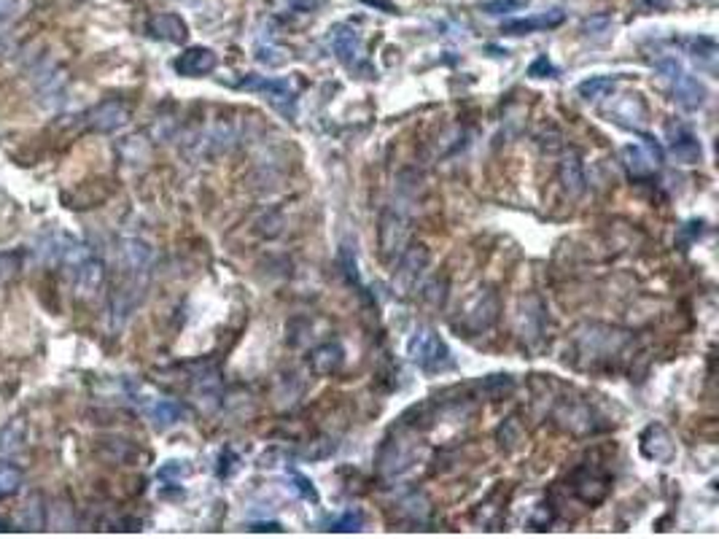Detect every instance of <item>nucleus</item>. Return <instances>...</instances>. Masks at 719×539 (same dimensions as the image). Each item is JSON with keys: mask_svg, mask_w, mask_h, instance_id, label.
Listing matches in <instances>:
<instances>
[{"mask_svg": "<svg viewBox=\"0 0 719 539\" xmlns=\"http://www.w3.org/2000/svg\"><path fill=\"white\" fill-rule=\"evenodd\" d=\"M407 358L423 373L436 375V373H447L453 370V353L447 348V342L439 337V332L434 326H418L410 340H407Z\"/></svg>", "mask_w": 719, "mask_h": 539, "instance_id": "1", "label": "nucleus"}, {"mask_svg": "<svg viewBox=\"0 0 719 539\" xmlns=\"http://www.w3.org/2000/svg\"><path fill=\"white\" fill-rule=\"evenodd\" d=\"M501 316V297L496 289L491 286H480L475 294H469L459 310V318H456V329L464 332L467 337H477V334H485L496 326Z\"/></svg>", "mask_w": 719, "mask_h": 539, "instance_id": "2", "label": "nucleus"}, {"mask_svg": "<svg viewBox=\"0 0 719 539\" xmlns=\"http://www.w3.org/2000/svg\"><path fill=\"white\" fill-rule=\"evenodd\" d=\"M627 342V334L609 324H585L574 334V348L587 365H601L611 356H619Z\"/></svg>", "mask_w": 719, "mask_h": 539, "instance_id": "3", "label": "nucleus"}, {"mask_svg": "<svg viewBox=\"0 0 719 539\" xmlns=\"http://www.w3.org/2000/svg\"><path fill=\"white\" fill-rule=\"evenodd\" d=\"M412 237V216L404 205H388L380 216V253L388 264H396V259L404 253Z\"/></svg>", "mask_w": 719, "mask_h": 539, "instance_id": "4", "label": "nucleus"}, {"mask_svg": "<svg viewBox=\"0 0 719 539\" xmlns=\"http://www.w3.org/2000/svg\"><path fill=\"white\" fill-rule=\"evenodd\" d=\"M431 261V251L426 243H410L404 253L396 259L394 270V292L399 297H412L426 276V267Z\"/></svg>", "mask_w": 719, "mask_h": 539, "instance_id": "5", "label": "nucleus"}, {"mask_svg": "<svg viewBox=\"0 0 719 539\" xmlns=\"http://www.w3.org/2000/svg\"><path fill=\"white\" fill-rule=\"evenodd\" d=\"M420 454V445L412 434L399 431L396 437H388L380 447L378 456V470L383 478H399L412 470L415 459Z\"/></svg>", "mask_w": 719, "mask_h": 539, "instance_id": "6", "label": "nucleus"}, {"mask_svg": "<svg viewBox=\"0 0 719 539\" xmlns=\"http://www.w3.org/2000/svg\"><path fill=\"white\" fill-rule=\"evenodd\" d=\"M515 329H517V337L523 340L525 348H539L545 342V337H547L545 334L547 332V308L536 294H528V297L520 300L517 316H515Z\"/></svg>", "mask_w": 719, "mask_h": 539, "instance_id": "7", "label": "nucleus"}, {"mask_svg": "<svg viewBox=\"0 0 719 539\" xmlns=\"http://www.w3.org/2000/svg\"><path fill=\"white\" fill-rule=\"evenodd\" d=\"M240 89H251V93H261L264 101L273 106L276 111H281L289 119H297V95L286 78H264V76H245L240 84Z\"/></svg>", "mask_w": 719, "mask_h": 539, "instance_id": "8", "label": "nucleus"}, {"mask_svg": "<svg viewBox=\"0 0 719 539\" xmlns=\"http://www.w3.org/2000/svg\"><path fill=\"white\" fill-rule=\"evenodd\" d=\"M603 114L609 117V122H614L617 127L634 130V133H644V127L650 125V109L644 103V98L639 93H627V95H617Z\"/></svg>", "mask_w": 719, "mask_h": 539, "instance_id": "9", "label": "nucleus"}, {"mask_svg": "<svg viewBox=\"0 0 719 539\" xmlns=\"http://www.w3.org/2000/svg\"><path fill=\"white\" fill-rule=\"evenodd\" d=\"M329 46L337 54V60L350 70H370L364 60V41L350 25H334L329 30Z\"/></svg>", "mask_w": 719, "mask_h": 539, "instance_id": "10", "label": "nucleus"}, {"mask_svg": "<svg viewBox=\"0 0 719 539\" xmlns=\"http://www.w3.org/2000/svg\"><path fill=\"white\" fill-rule=\"evenodd\" d=\"M639 451L644 459H650L655 464H671L676 459V442L666 426L650 423L639 437Z\"/></svg>", "mask_w": 719, "mask_h": 539, "instance_id": "11", "label": "nucleus"}, {"mask_svg": "<svg viewBox=\"0 0 719 539\" xmlns=\"http://www.w3.org/2000/svg\"><path fill=\"white\" fill-rule=\"evenodd\" d=\"M119 256H122V267H124L127 278L146 284V278H148V273H151V264H154V251H151V245H148L146 240L127 237V240H122Z\"/></svg>", "mask_w": 719, "mask_h": 539, "instance_id": "12", "label": "nucleus"}, {"mask_svg": "<svg viewBox=\"0 0 719 539\" xmlns=\"http://www.w3.org/2000/svg\"><path fill=\"white\" fill-rule=\"evenodd\" d=\"M571 491L574 496L582 502V504H601L609 491H611V478L601 470H590V467H582L574 472V480H571Z\"/></svg>", "mask_w": 719, "mask_h": 539, "instance_id": "13", "label": "nucleus"}, {"mask_svg": "<svg viewBox=\"0 0 719 539\" xmlns=\"http://www.w3.org/2000/svg\"><path fill=\"white\" fill-rule=\"evenodd\" d=\"M103 284H106V264L98 256H92V251L73 264V286L81 297L98 294Z\"/></svg>", "mask_w": 719, "mask_h": 539, "instance_id": "14", "label": "nucleus"}, {"mask_svg": "<svg viewBox=\"0 0 719 539\" xmlns=\"http://www.w3.org/2000/svg\"><path fill=\"white\" fill-rule=\"evenodd\" d=\"M555 421H558L566 431H571V434H577V437L590 434V431L598 429L593 407H590L587 402H582V399H571V402L563 399V402L558 405V410H555Z\"/></svg>", "mask_w": 719, "mask_h": 539, "instance_id": "15", "label": "nucleus"}, {"mask_svg": "<svg viewBox=\"0 0 719 539\" xmlns=\"http://www.w3.org/2000/svg\"><path fill=\"white\" fill-rule=\"evenodd\" d=\"M666 138H668V149L676 157V162H682V165L700 162L703 149H700V141L695 138V133L690 127H684L679 122H668L666 125Z\"/></svg>", "mask_w": 719, "mask_h": 539, "instance_id": "16", "label": "nucleus"}, {"mask_svg": "<svg viewBox=\"0 0 719 539\" xmlns=\"http://www.w3.org/2000/svg\"><path fill=\"white\" fill-rule=\"evenodd\" d=\"M216 65H219V57L208 46H189V49H184L181 54H178L175 62H172L178 76H187V78L208 76V73L216 70Z\"/></svg>", "mask_w": 719, "mask_h": 539, "instance_id": "17", "label": "nucleus"}, {"mask_svg": "<svg viewBox=\"0 0 719 539\" xmlns=\"http://www.w3.org/2000/svg\"><path fill=\"white\" fill-rule=\"evenodd\" d=\"M671 95H674V103L684 111H700L708 101V89L706 84L698 78V76H690V73H682L679 78L671 81Z\"/></svg>", "mask_w": 719, "mask_h": 539, "instance_id": "18", "label": "nucleus"}, {"mask_svg": "<svg viewBox=\"0 0 719 539\" xmlns=\"http://www.w3.org/2000/svg\"><path fill=\"white\" fill-rule=\"evenodd\" d=\"M558 184L563 189L566 197L577 200L585 195L587 189V178H585V165H582V157L577 151H566L561 165H558Z\"/></svg>", "mask_w": 719, "mask_h": 539, "instance_id": "19", "label": "nucleus"}, {"mask_svg": "<svg viewBox=\"0 0 719 539\" xmlns=\"http://www.w3.org/2000/svg\"><path fill=\"white\" fill-rule=\"evenodd\" d=\"M86 119L95 133H116L130 122V109L122 101H106L89 111Z\"/></svg>", "mask_w": 719, "mask_h": 539, "instance_id": "20", "label": "nucleus"}, {"mask_svg": "<svg viewBox=\"0 0 719 539\" xmlns=\"http://www.w3.org/2000/svg\"><path fill=\"white\" fill-rule=\"evenodd\" d=\"M308 365H310V373L318 375V378L337 375L342 370V365H345V348L340 342H324V345L310 350Z\"/></svg>", "mask_w": 719, "mask_h": 539, "instance_id": "21", "label": "nucleus"}, {"mask_svg": "<svg viewBox=\"0 0 719 539\" xmlns=\"http://www.w3.org/2000/svg\"><path fill=\"white\" fill-rule=\"evenodd\" d=\"M143 410L148 415V421L156 429H170L175 423H181L187 418V407L178 399H167V397H151L143 402Z\"/></svg>", "mask_w": 719, "mask_h": 539, "instance_id": "22", "label": "nucleus"}, {"mask_svg": "<svg viewBox=\"0 0 719 539\" xmlns=\"http://www.w3.org/2000/svg\"><path fill=\"white\" fill-rule=\"evenodd\" d=\"M619 157H622V165H625L627 175H631L634 181H647V178H652L655 170L660 167L655 162V157L644 146H634V143L631 146H622Z\"/></svg>", "mask_w": 719, "mask_h": 539, "instance_id": "23", "label": "nucleus"}, {"mask_svg": "<svg viewBox=\"0 0 719 539\" xmlns=\"http://www.w3.org/2000/svg\"><path fill=\"white\" fill-rule=\"evenodd\" d=\"M563 22H566V14L555 9V12L533 14V17H525V20L504 22V25H501V33H507V36H528V33H536V30H553V28H561Z\"/></svg>", "mask_w": 719, "mask_h": 539, "instance_id": "24", "label": "nucleus"}, {"mask_svg": "<svg viewBox=\"0 0 719 539\" xmlns=\"http://www.w3.org/2000/svg\"><path fill=\"white\" fill-rule=\"evenodd\" d=\"M146 30L151 38H159V41H167V44H184L187 36H189V28L187 22L178 17V14H156L146 22Z\"/></svg>", "mask_w": 719, "mask_h": 539, "instance_id": "25", "label": "nucleus"}, {"mask_svg": "<svg viewBox=\"0 0 719 539\" xmlns=\"http://www.w3.org/2000/svg\"><path fill=\"white\" fill-rule=\"evenodd\" d=\"M496 442H499V447H501L504 454H515V451H520L523 442H525V429H523V421H520L517 415L504 418V421L499 423V429H496Z\"/></svg>", "mask_w": 719, "mask_h": 539, "instance_id": "26", "label": "nucleus"}, {"mask_svg": "<svg viewBox=\"0 0 719 539\" xmlns=\"http://www.w3.org/2000/svg\"><path fill=\"white\" fill-rule=\"evenodd\" d=\"M682 44H684L687 54H690L700 68L714 70V65H716V41H714V38H708V36H695V38H684Z\"/></svg>", "mask_w": 719, "mask_h": 539, "instance_id": "27", "label": "nucleus"}, {"mask_svg": "<svg viewBox=\"0 0 719 539\" xmlns=\"http://www.w3.org/2000/svg\"><path fill=\"white\" fill-rule=\"evenodd\" d=\"M617 81H619V76H590V78L579 81L577 93H579L582 101H598V98L611 93V89L617 86Z\"/></svg>", "mask_w": 719, "mask_h": 539, "instance_id": "28", "label": "nucleus"}, {"mask_svg": "<svg viewBox=\"0 0 719 539\" xmlns=\"http://www.w3.org/2000/svg\"><path fill=\"white\" fill-rule=\"evenodd\" d=\"M477 389H480V394H483V397H488V399L499 402V399H504V397H509V394L515 391V378H512V375H507V373H499V375H485V378L477 383Z\"/></svg>", "mask_w": 719, "mask_h": 539, "instance_id": "29", "label": "nucleus"}, {"mask_svg": "<svg viewBox=\"0 0 719 539\" xmlns=\"http://www.w3.org/2000/svg\"><path fill=\"white\" fill-rule=\"evenodd\" d=\"M428 512H431V504H428V499H426L423 494H418V491H412L410 496H404V499L399 502V515L407 518L412 526H415V523H423V520L428 518Z\"/></svg>", "mask_w": 719, "mask_h": 539, "instance_id": "30", "label": "nucleus"}, {"mask_svg": "<svg viewBox=\"0 0 719 539\" xmlns=\"http://www.w3.org/2000/svg\"><path fill=\"white\" fill-rule=\"evenodd\" d=\"M22 439H25V421L14 418L9 426L0 429V454H4V456L17 454L22 447Z\"/></svg>", "mask_w": 719, "mask_h": 539, "instance_id": "31", "label": "nucleus"}, {"mask_svg": "<svg viewBox=\"0 0 719 539\" xmlns=\"http://www.w3.org/2000/svg\"><path fill=\"white\" fill-rule=\"evenodd\" d=\"M337 261L342 267V276L348 278V284H353L356 289H362V273H358V261H356V253H353L350 245H340Z\"/></svg>", "mask_w": 719, "mask_h": 539, "instance_id": "32", "label": "nucleus"}, {"mask_svg": "<svg viewBox=\"0 0 719 539\" xmlns=\"http://www.w3.org/2000/svg\"><path fill=\"white\" fill-rule=\"evenodd\" d=\"M22 486V472L14 464L0 462V499H9L20 491Z\"/></svg>", "mask_w": 719, "mask_h": 539, "instance_id": "33", "label": "nucleus"}, {"mask_svg": "<svg viewBox=\"0 0 719 539\" xmlns=\"http://www.w3.org/2000/svg\"><path fill=\"white\" fill-rule=\"evenodd\" d=\"M334 451H337V442L324 434V437H316L313 442H308V447H305L300 456L308 459V462H321V459H329Z\"/></svg>", "mask_w": 719, "mask_h": 539, "instance_id": "34", "label": "nucleus"}, {"mask_svg": "<svg viewBox=\"0 0 719 539\" xmlns=\"http://www.w3.org/2000/svg\"><path fill=\"white\" fill-rule=\"evenodd\" d=\"M364 523H367V515L362 510H348L337 520L329 523V531H340V534H345V531H362Z\"/></svg>", "mask_w": 719, "mask_h": 539, "instance_id": "35", "label": "nucleus"}, {"mask_svg": "<svg viewBox=\"0 0 719 539\" xmlns=\"http://www.w3.org/2000/svg\"><path fill=\"white\" fill-rule=\"evenodd\" d=\"M256 60H259L261 65H267V68H278V65H284V62L289 60V54H286V49H281L278 44L267 41V44H259V46H256Z\"/></svg>", "mask_w": 719, "mask_h": 539, "instance_id": "36", "label": "nucleus"}, {"mask_svg": "<svg viewBox=\"0 0 719 539\" xmlns=\"http://www.w3.org/2000/svg\"><path fill=\"white\" fill-rule=\"evenodd\" d=\"M525 6H528V0H485V4H480V9L491 17H507V14H515Z\"/></svg>", "mask_w": 719, "mask_h": 539, "instance_id": "37", "label": "nucleus"}, {"mask_svg": "<svg viewBox=\"0 0 719 539\" xmlns=\"http://www.w3.org/2000/svg\"><path fill=\"white\" fill-rule=\"evenodd\" d=\"M20 526H22V528H28V531H36V528H41V526H44V504L38 502V496H33V499L28 502V507L22 510V515H20Z\"/></svg>", "mask_w": 719, "mask_h": 539, "instance_id": "38", "label": "nucleus"}, {"mask_svg": "<svg viewBox=\"0 0 719 539\" xmlns=\"http://www.w3.org/2000/svg\"><path fill=\"white\" fill-rule=\"evenodd\" d=\"M420 297H423V302L428 305V308H442L444 305V300H447V281L442 278H434L431 284H426L423 286V292H420Z\"/></svg>", "mask_w": 719, "mask_h": 539, "instance_id": "39", "label": "nucleus"}, {"mask_svg": "<svg viewBox=\"0 0 719 539\" xmlns=\"http://www.w3.org/2000/svg\"><path fill=\"white\" fill-rule=\"evenodd\" d=\"M289 480H292V488H294L305 502L318 504V491H316V486H313L310 478H305L302 472H289Z\"/></svg>", "mask_w": 719, "mask_h": 539, "instance_id": "40", "label": "nucleus"}, {"mask_svg": "<svg viewBox=\"0 0 719 539\" xmlns=\"http://www.w3.org/2000/svg\"><path fill=\"white\" fill-rule=\"evenodd\" d=\"M528 76H533V78H555V76H558V68L550 62V57H547V54H539V57L531 62Z\"/></svg>", "mask_w": 719, "mask_h": 539, "instance_id": "41", "label": "nucleus"}, {"mask_svg": "<svg viewBox=\"0 0 719 539\" xmlns=\"http://www.w3.org/2000/svg\"><path fill=\"white\" fill-rule=\"evenodd\" d=\"M243 459L232 451V447H224L221 456H219V478H232L237 470H240Z\"/></svg>", "mask_w": 719, "mask_h": 539, "instance_id": "42", "label": "nucleus"}, {"mask_svg": "<svg viewBox=\"0 0 719 539\" xmlns=\"http://www.w3.org/2000/svg\"><path fill=\"white\" fill-rule=\"evenodd\" d=\"M655 68H658V73L671 84L674 78H679L682 73H684V68H682V62L676 60V57H671V54H666V57H660L658 62H655Z\"/></svg>", "mask_w": 719, "mask_h": 539, "instance_id": "43", "label": "nucleus"}, {"mask_svg": "<svg viewBox=\"0 0 719 539\" xmlns=\"http://www.w3.org/2000/svg\"><path fill=\"white\" fill-rule=\"evenodd\" d=\"M22 259L17 251H6V253H0V281H9L12 276H17V270H20Z\"/></svg>", "mask_w": 719, "mask_h": 539, "instance_id": "44", "label": "nucleus"}, {"mask_svg": "<svg viewBox=\"0 0 719 539\" xmlns=\"http://www.w3.org/2000/svg\"><path fill=\"white\" fill-rule=\"evenodd\" d=\"M22 14V0H0V28L12 25Z\"/></svg>", "mask_w": 719, "mask_h": 539, "instance_id": "45", "label": "nucleus"}, {"mask_svg": "<svg viewBox=\"0 0 719 539\" xmlns=\"http://www.w3.org/2000/svg\"><path fill=\"white\" fill-rule=\"evenodd\" d=\"M609 30H611V17H606V14H598V17H590L582 22L585 36H598V33H609Z\"/></svg>", "mask_w": 719, "mask_h": 539, "instance_id": "46", "label": "nucleus"}, {"mask_svg": "<svg viewBox=\"0 0 719 539\" xmlns=\"http://www.w3.org/2000/svg\"><path fill=\"white\" fill-rule=\"evenodd\" d=\"M192 470L187 467V462H167L162 470H159V478L162 480H178V478H184V475H189Z\"/></svg>", "mask_w": 719, "mask_h": 539, "instance_id": "47", "label": "nucleus"}, {"mask_svg": "<svg viewBox=\"0 0 719 539\" xmlns=\"http://www.w3.org/2000/svg\"><path fill=\"white\" fill-rule=\"evenodd\" d=\"M639 135H642V146H644V149H647V151H650V154L655 157V162H658V165H663V159H666V151H663V146H660V143H658V141H655L652 135H647V133H639Z\"/></svg>", "mask_w": 719, "mask_h": 539, "instance_id": "48", "label": "nucleus"}, {"mask_svg": "<svg viewBox=\"0 0 719 539\" xmlns=\"http://www.w3.org/2000/svg\"><path fill=\"white\" fill-rule=\"evenodd\" d=\"M364 4H370V6H378V9H383L386 14H396L399 9L394 6V4H388V0H364Z\"/></svg>", "mask_w": 719, "mask_h": 539, "instance_id": "49", "label": "nucleus"}, {"mask_svg": "<svg viewBox=\"0 0 719 539\" xmlns=\"http://www.w3.org/2000/svg\"><path fill=\"white\" fill-rule=\"evenodd\" d=\"M251 531H276V534H281L284 526H281V523H253Z\"/></svg>", "mask_w": 719, "mask_h": 539, "instance_id": "50", "label": "nucleus"}, {"mask_svg": "<svg viewBox=\"0 0 719 539\" xmlns=\"http://www.w3.org/2000/svg\"><path fill=\"white\" fill-rule=\"evenodd\" d=\"M642 4H644L647 9H652V12H663V9L671 6V0H642Z\"/></svg>", "mask_w": 719, "mask_h": 539, "instance_id": "51", "label": "nucleus"}, {"mask_svg": "<svg viewBox=\"0 0 719 539\" xmlns=\"http://www.w3.org/2000/svg\"><path fill=\"white\" fill-rule=\"evenodd\" d=\"M0 531H9V523L6 520H0Z\"/></svg>", "mask_w": 719, "mask_h": 539, "instance_id": "52", "label": "nucleus"}, {"mask_svg": "<svg viewBox=\"0 0 719 539\" xmlns=\"http://www.w3.org/2000/svg\"><path fill=\"white\" fill-rule=\"evenodd\" d=\"M706 4H714V0H706Z\"/></svg>", "mask_w": 719, "mask_h": 539, "instance_id": "53", "label": "nucleus"}]
</instances>
